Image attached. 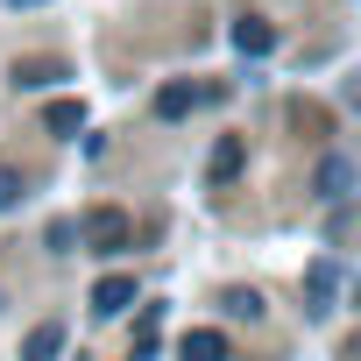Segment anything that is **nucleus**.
<instances>
[{"label": "nucleus", "instance_id": "1", "mask_svg": "<svg viewBox=\"0 0 361 361\" xmlns=\"http://www.w3.org/2000/svg\"><path fill=\"white\" fill-rule=\"evenodd\" d=\"M213 99H227V85H185V78H177V85L156 92V114H163V121H185V114H199V106H213Z\"/></svg>", "mask_w": 361, "mask_h": 361}, {"label": "nucleus", "instance_id": "2", "mask_svg": "<svg viewBox=\"0 0 361 361\" xmlns=\"http://www.w3.org/2000/svg\"><path fill=\"white\" fill-rule=\"evenodd\" d=\"M78 234H85V241H92L99 255H114V248L128 241V213H114V206H92V213L78 220Z\"/></svg>", "mask_w": 361, "mask_h": 361}, {"label": "nucleus", "instance_id": "3", "mask_svg": "<svg viewBox=\"0 0 361 361\" xmlns=\"http://www.w3.org/2000/svg\"><path fill=\"white\" fill-rule=\"evenodd\" d=\"M234 50H241V57H269V50H276V29H269L262 15H241V22H234Z\"/></svg>", "mask_w": 361, "mask_h": 361}, {"label": "nucleus", "instance_id": "4", "mask_svg": "<svg viewBox=\"0 0 361 361\" xmlns=\"http://www.w3.org/2000/svg\"><path fill=\"white\" fill-rule=\"evenodd\" d=\"M135 305V276H99L92 283V312L99 319H114V312H128Z\"/></svg>", "mask_w": 361, "mask_h": 361}, {"label": "nucleus", "instance_id": "5", "mask_svg": "<svg viewBox=\"0 0 361 361\" xmlns=\"http://www.w3.org/2000/svg\"><path fill=\"white\" fill-rule=\"evenodd\" d=\"M57 354H64V326H57V319L36 326V333L22 340V361H57Z\"/></svg>", "mask_w": 361, "mask_h": 361}, {"label": "nucleus", "instance_id": "6", "mask_svg": "<svg viewBox=\"0 0 361 361\" xmlns=\"http://www.w3.org/2000/svg\"><path fill=\"white\" fill-rule=\"evenodd\" d=\"M185 361H227V340L213 333V326H199V333H185V347H177Z\"/></svg>", "mask_w": 361, "mask_h": 361}, {"label": "nucleus", "instance_id": "7", "mask_svg": "<svg viewBox=\"0 0 361 361\" xmlns=\"http://www.w3.org/2000/svg\"><path fill=\"white\" fill-rule=\"evenodd\" d=\"M347 185H354V163H347V156H326V163H319V192H326V199H347Z\"/></svg>", "mask_w": 361, "mask_h": 361}, {"label": "nucleus", "instance_id": "8", "mask_svg": "<svg viewBox=\"0 0 361 361\" xmlns=\"http://www.w3.org/2000/svg\"><path fill=\"white\" fill-rule=\"evenodd\" d=\"M43 128H50V135H78V128H85V106H78V99H50Z\"/></svg>", "mask_w": 361, "mask_h": 361}, {"label": "nucleus", "instance_id": "9", "mask_svg": "<svg viewBox=\"0 0 361 361\" xmlns=\"http://www.w3.org/2000/svg\"><path fill=\"white\" fill-rule=\"evenodd\" d=\"M50 78H64L57 57H22V64H15V85H50Z\"/></svg>", "mask_w": 361, "mask_h": 361}, {"label": "nucleus", "instance_id": "10", "mask_svg": "<svg viewBox=\"0 0 361 361\" xmlns=\"http://www.w3.org/2000/svg\"><path fill=\"white\" fill-rule=\"evenodd\" d=\"M234 170H241V142L227 135V142L213 149V185H227V177H234Z\"/></svg>", "mask_w": 361, "mask_h": 361}, {"label": "nucleus", "instance_id": "11", "mask_svg": "<svg viewBox=\"0 0 361 361\" xmlns=\"http://www.w3.org/2000/svg\"><path fill=\"white\" fill-rule=\"evenodd\" d=\"M227 319H241V326L262 319V298H255V290H227Z\"/></svg>", "mask_w": 361, "mask_h": 361}, {"label": "nucleus", "instance_id": "12", "mask_svg": "<svg viewBox=\"0 0 361 361\" xmlns=\"http://www.w3.org/2000/svg\"><path fill=\"white\" fill-rule=\"evenodd\" d=\"M22 192H29V185H22V170H0V213L22 206Z\"/></svg>", "mask_w": 361, "mask_h": 361}, {"label": "nucleus", "instance_id": "13", "mask_svg": "<svg viewBox=\"0 0 361 361\" xmlns=\"http://www.w3.org/2000/svg\"><path fill=\"white\" fill-rule=\"evenodd\" d=\"M326 290H333V262H312V298H319L312 312H326Z\"/></svg>", "mask_w": 361, "mask_h": 361}, {"label": "nucleus", "instance_id": "14", "mask_svg": "<svg viewBox=\"0 0 361 361\" xmlns=\"http://www.w3.org/2000/svg\"><path fill=\"white\" fill-rule=\"evenodd\" d=\"M22 8H29V0H22Z\"/></svg>", "mask_w": 361, "mask_h": 361}]
</instances>
